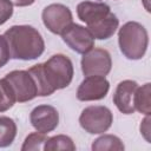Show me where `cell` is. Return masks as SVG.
<instances>
[{
	"instance_id": "7",
	"label": "cell",
	"mask_w": 151,
	"mask_h": 151,
	"mask_svg": "<svg viewBox=\"0 0 151 151\" xmlns=\"http://www.w3.org/2000/svg\"><path fill=\"white\" fill-rule=\"evenodd\" d=\"M64 42L74 52L85 54L94 47V38L87 27L78 24H70L60 34Z\"/></svg>"
},
{
	"instance_id": "24",
	"label": "cell",
	"mask_w": 151,
	"mask_h": 151,
	"mask_svg": "<svg viewBox=\"0 0 151 151\" xmlns=\"http://www.w3.org/2000/svg\"><path fill=\"white\" fill-rule=\"evenodd\" d=\"M0 1H1V0H0Z\"/></svg>"
},
{
	"instance_id": "18",
	"label": "cell",
	"mask_w": 151,
	"mask_h": 151,
	"mask_svg": "<svg viewBox=\"0 0 151 151\" xmlns=\"http://www.w3.org/2000/svg\"><path fill=\"white\" fill-rule=\"evenodd\" d=\"M17 101L15 94L9 85V83L2 78L0 79V112H6Z\"/></svg>"
},
{
	"instance_id": "3",
	"label": "cell",
	"mask_w": 151,
	"mask_h": 151,
	"mask_svg": "<svg viewBox=\"0 0 151 151\" xmlns=\"http://www.w3.org/2000/svg\"><path fill=\"white\" fill-rule=\"evenodd\" d=\"M120 52L130 60L142 59L147 50L149 35L146 28L137 21H127L118 32Z\"/></svg>"
},
{
	"instance_id": "22",
	"label": "cell",
	"mask_w": 151,
	"mask_h": 151,
	"mask_svg": "<svg viewBox=\"0 0 151 151\" xmlns=\"http://www.w3.org/2000/svg\"><path fill=\"white\" fill-rule=\"evenodd\" d=\"M140 132L144 136V138L150 142V114H146V117L143 119L140 124Z\"/></svg>"
},
{
	"instance_id": "16",
	"label": "cell",
	"mask_w": 151,
	"mask_h": 151,
	"mask_svg": "<svg viewBox=\"0 0 151 151\" xmlns=\"http://www.w3.org/2000/svg\"><path fill=\"white\" fill-rule=\"evenodd\" d=\"M92 150L93 151H105V150H116V151H122L125 149L123 142L120 138H118L114 134H104L98 137L93 143H92Z\"/></svg>"
},
{
	"instance_id": "13",
	"label": "cell",
	"mask_w": 151,
	"mask_h": 151,
	"mask_svg": "<svg viewBox=\"0 0 151 151\" xmlns=\"http://www.w3.org/2000/svg\"><path fill=\"white\" fill-rule=\"evenodd\" d=\"M118 26H119V20L117 18V15L113 14L112 12H110L107 15H105L100 20L87 26V29L91 32V34L93 35L94 39L106 40L116 33Z\"/></svg>"
},
{
	"instance_id": "10",
	"label": "cell",
	"mask_w": 151,
	"mask_h": 151,
	"mask_svg": "<svg viewBox=\"0 0 151 151\" xmlns=\"http://www.w3.org/2000/svg\"><path fill=\"white\" fill-rule=\"evenodd\" d=\"M32 126L42 133L52 132L59 124V113L51 105H38L29 114Z\"/></svg>"
},
{
	"instance_id": "9",
	"label": "cell",
	"mask_w": 151,
	"mask_h": 151,
	"mask_svg": "<svg viewBox=\"0 0 151 151\" xmlns=\"http://www.w3.org/2000/svg\"><path fill=\"white\" fill-rule=\"evenodd\" d=\"M110 90L109 80L103 76H88L79 85L77 98L81 101L100 100L106 97Z\"/></svg>"
},
{
	"instance_id": "17",
	"label": "cell",
	"mask_w": 151,
	"mask_h": 151,
	"mask_svg": "<svg viewBox=\"0 0 151 151\" xmlns=\"http://www.w3.org/2000/svg\"><path fill=\"white\" fill-rule=\"evenodd\" d=\"M45 151H58V150H66V151H74L76 144L71 139V137L65 134H58L48 138L44 145Z\"/></svg>"
},
{
	"instance_id": "15",
	"label": "cell",
	"mask_w": 151,
	"mask_h": 151,
	"mask_svg": "<svg viewBox=\"0 0 151 151\" xmlns=\"http://www.w3.org/2000/svg\"><path fill=\"white\" fill-rule=\"evenodd\" d=\"M17 136L15 122L6 116H0V147L9 146Z\"/></svg>"
},
{
	"instance_id": "5",
	"label": "cell",
	"mask_w": 151,
	"mask_h": 151,
	"mask_svg": "<svg viewBox=\"0 0 151 151\" xmlns=\"http://www.w3.org/2000/svg\"><path fill=\"white\" fill-rule=\"evenodd\" d=\"M5 79L9 83L17 101L25 103L38 97V88L33 77L28 71L24 70H14L8 72L5 76Z\"/></svg>"
},
{
	"instance_id": "12",
	"label": "cell",
	"mask_w": 151,
	"mask_h": 151,
	"mask_svg": "<svg viewBox=\"0 0 151 151\" xmlns=\"http://www.w3.org/2000/svg\"><path fill=\"white\" fill-rule=\"evenodd\" d=\"M111 12L110 6L105 2H94V1H83L77 6L78 18L85 22L87 26L100 20Z\"/></svg>"
},
{
	"instance_id": "11",
	"label": "cell",
	"mask_w": 151,
	"mask_h": 151,
	"mask_svg": "<svg viewBox=\"0 0 151 151\" xmlns=\"http://www.w3.org/2000/svg\"><path fill=\"white\" fill-rule=\"evenodd\" d=\"M137 87L138 84L130 79L123 80L117 85L113 93V103L122 113L131 114L136 111L133 105V97Z\"/></svg>"
},
{
	"instance_id": "4",
	"label": "cell",
	"mask_w": 151,
	"mask_h": 151,
	"mask_svg": "<svg viewBox=\"0 0 151 151\" xmlns=\"http://www.w3.org/2000/svg\"><path fill=\"white\" fill-rule=\"evenodd\" d=\"M113 123V114L111 110L101 105L87 106L83 110L79 117L80 126L91 134H99L106 132Z\"/></svg>"
},
{
	"instance_id": "23",
	"label": "cell",
	"mask_w": 151,
	"mask_h": 151,
	"mask_svg": "<svg viewBox=\"0 0 151 151\" xmlns=\"http://www.w3.org/2000/svg\"><path fill=\"white\" fill-rule=\"evenodd\" d=\"M12 4L14 6H18V7H25V6H29L32 5L35 0H11Z\"/></svg>"
},
{
	"instance_id": "14",
	"label": "cell",
	"mask_w": 151,
	"mask_h": 151,
	"mask_svg": "<svg viewBox=\"0 0 151 151\" xmlns=\"http://www.w3.org/2000/svg\"><path fill=\"white\" fill-rule=\"evenodd\" d=\"M151 84L146 83L142 87H137L133 97V105L134 110H137L140 113L150 114L151 113Z\"/></svg>"
},
{
	"instance_id": "2",
	"label": "cell",
	"mask_w": 151,
	"mask_h": 151,
	"mask_svg": "<svg viewBox=\"0 0 151 151\" xmlns=\"http://www.w3.org/2000/svg\"><path fill=\"white\" fill-rule=\"evenodd\" d=\"M4 37L13 59L34 60L45 51V41L33 26L14 25L4 33Z\"/></svg>"
},
{
	"instance_id": "1",
	"label": "cell",
	"mask_w": 151,
	"mask_h": 151,
	"mask_svg": "<svg viewBox=\"0 0 151 151\" xmlns=\"http://www.w3.org/2000/svg\"><path fill=\"white\" fill-rule=\"evenodd\" d=\"M27 71L33 77L40 97L51 96L54 91L67 87L74 74L71 59L64 54H54L47 61L37 64Z\"/></svg>"
},
{
	"instance_id": "6",
	"label": "cell",
	"mask_w": 151,
	"mask_h": 151,
	"mask_svg": "<svg viewBox=\"0 0 151 151\" xmlns=\"http://www.w3.org/2000/svg\"><path fill=\"white\" fill-rule=\"evenodd\" d=\"M112 67V59L109 51L92 48L81 58V71L84 76H107Z\"/></svg>"
},
{
	"instance_id": "8",
	"label": "cell",
	"mask_w": 151,
	"mask_h": 151,
	"mask_svg": "<svg viewBox=\"0 0 151 151\" xmlns=\"http://www.w3.org/2000/svg\"><path fill=\"white\" fill-rule=\"evenodd\" d=\"M41 18L46 28L54 34H61L63 31L73 22L70 8L63 4H51L46 6L42 11Z\"/></svg>"
},
{
	"instance_id": "20",
	"label": "cell",
	"mask_w": 151,
	"mask_h": 151,
	"mask_svg": "<svg viewBox=\"0 0 151 151\" xmlns=\"http://www.w3.org/2000/svg\"><path fill=\"white\" fill-rule=\"evenodd\" d=\"M13 4L11 0L0 1V25H4L13 14Z\"/></svg>"
},
{
	"instance_id": "21",
	"label": "cell",
	"mask_w": 151,
	"mask_h": 151,
	"mask_svg": "<svg viewBox=\"0 0 151 151\" xmlns=\"http://www.w3.org/2000/svg\"><path fill=\"white\" fill-rule=\"evenodd\" d=\"M9 58H11V53H9L7 41L4 35H0V68L8 63Z\"/></svg>"
},
{
	"instance_id": "19",
	"label": "cell",
	"mask_w": 151,
	"mask_h": 151,
	"mask_svg": "<svg viewBox=\"0 0 151 151\" xmlns=\"http://www.w3.org/2000/svg\"><path fill=\"white\" fill-rule=\"evenodd\" d=\"M48 139V137L46 136V133L42 132H33L29 133L22 146H21V151H39V150H44V145L46 143V140Z\"/></svg>"
}]
</instances>
